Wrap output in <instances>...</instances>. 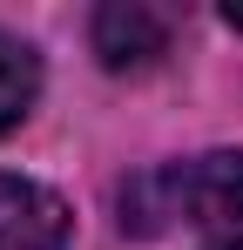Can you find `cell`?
<instances>
[{
	"instance_id": "3957f363",
	"label": "cell",
	"mask_w": 243,
	"mask_h": 250,
	"mask_svg": "<svg viewBox=\"0 0 243 250\" xmlns=\"http://www.w3.org/2000/svg\"><path fill=\"white\" fill-rule=\"evenodd\" d=\"M162 47H169V14L142 7V0H115L95 14V54L108 68H149Z\"/></svg>"
},
{
	"instance_id": "5b68a950",
	"label": "cell",
	"mask_w": 243,
	"mask_h": 250,
	"mask_svg": "<svg viewBox=\"0 0 243 250\" xmlns=\"http://www.w3.org/2000/svg\"><path fill=\"white\" fill-rule=\"evenodd\" d=\"M223 21H230V27H237V34H243V7H237V0H230V7H223Z\"/></svg>"
},
{
	"instance_id": "7a4b0ae2",
	"label": "cell",
	"mask_w": 243,
	"mask_h": 250,
	"mask_svg": "<svg viewBox=\"0 0 243 250\" xmlns=\"http://www.w3.org/2000/svg\"><path fill=\"white\" fill-rule=\"evenodd\" d=\"M75 216L34 176H0V250H68Z\"/></svg>"
},
{
	"instance_id": "6da1fadb",
	"label": "cell",
	"mask_w": 243,
	"mask_h": 250,
	"mask_svg": "<svg viewBox=\"0 0 243 250\" xmlns=\"http://www.w3.org/2000/svg\"><path fill=\"white\" fill-rule=\"evenodd\" d=\"M176 209L196 223L216 250H243V156L209 149L176 176Z\"/></svg>"
},
{
	"instance_id": "277c9868",
	"label": "cell",
	"mask_w": 243,
	"mask_h": 250,
	"mask_svg": "<svg viewBox=\"0 0 243 250\" xmlns=\"http://www.w3.org/2000/svg\"><path fill=\"white\" fill-rule=\"evenodd\" d=\"M34 95H40V61H34V47L14 41V34H0V135L34 108Z\"/></svg>"
}]
</instances>
